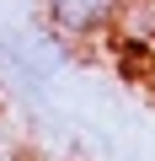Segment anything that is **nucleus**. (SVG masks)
<instances>
[{
	"instance_id": "f03ea898",
	"label": "nucleus",
	"mask_w": 155,
	"mask_h": 161,
	"mask_svg": "<svg viewBox=\"0 0 155 161\" xmlns=\"http://www.w3.org/2000/svg\"><path fill=\"white\" fill-rule=\"evenodd\" d=\"M0 161H38V150H32V140L11 124V118H0Z\"/></svg>"
},
{
	"instance_id": "f257e3e1",
	"label": "nucleus",
	"mask_w": 155,
	"mask_h": 161,
	"mask_svg": "<svg viewBox=\"0 0 155 161\" xmlns=\"http://www.w3.org/2000/svg\"><path fill=\"white\" fill-rule=\"evenodd\" d=\"M128 6L134 0H38V22L48 38H59L70 48H91V43L118 38Z\"/></svg>"
}]
</instances>
